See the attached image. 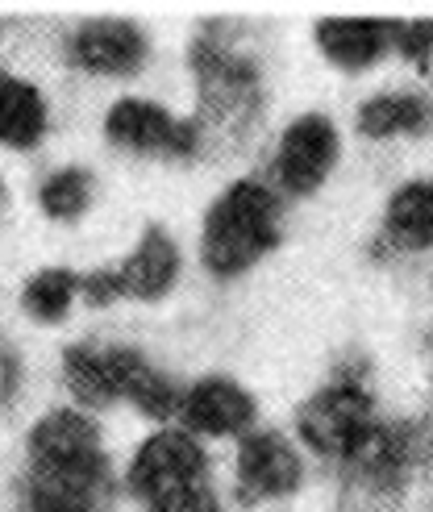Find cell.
<instances>
[{"label": "cell", "instance_id": "1", "mask_svg": "<svg viewBox=\"0 0 433 512\" xmlns=\"http://www.w3.org/2000/svg\"><path fill=\"white\" fill-rule=\"evenodd\" d=\"M25 512H109L113 479L100 429L80 408L46 413L25 438Z\"/></svg>", "mask_w": 433, "mask_h": 512}, {"label": "cell", "instance_id": "2", "mask_svg": "<svg viewBox=\"0 0 433 512\" xmlns=\"http://www.w3.org/2000/svg\"><path fill=\"white\" fill-rule=\"evenodd\" d=\"M63 379L71 396L88 408H109L130 400L150 421H171L180 413V388L134 346L80 342L63 350Z\"/></svg>", "mask_w": 433, "mask_h": 512}, {"label": "cell", "instance_id": "3", "mask_svg": "<svg viewBox=\"0 0 433 512\" xmlns=\"http://www.w3.org/2000/svg\"><path fill=\"white\" fill-rule=\"evenodd\" d=\"M279 225H284L279 192L271 184H263V179H238L205 213L200 259H205V267L217 279H234V275L250 271L263 254L275 250Z\"/></svg>", "mask_w": 433, "mask_h": 512}, {"label": "cell", "instance_id": "4", "mask_svg": "<svg viewBox=\"0 0 433 512\" xmlns=\"http://www.w3.org/2000/svg\"><path fill=\"white\" fill-rule=\"evenodd\" d=\"M375 425H379L375 400H371L359 371H346L334 383H325L296 413V429H300L304 446L317 450L321 458H334L342 467L371 442Z\"/></svg>", "mask_w": 433, "mask_h": 512}, {"label": "cell", "instance_id": "5", "mask_svg": "<svg viewBox=\"0 0 433 512\" xmlns=\"http://www.w3.org/2000/svg\"><path fill=\"white\" fill-rule=\"evenodd\" d=\"M175 279H180V246H175V238L167 234V229L150 225L121 263L88 271L80 279V296L88 304H96V309H105V304H113L121 296L159 300L175 288Z\"/></svg>", "mask_w": 433, "mask_h": 512}, {"label": "cell", "instance_id": "6", "mask_svg": "<svg viewBox=\"0 0 433 512\" xmlns=\"http://www.w3.org/2000/svg\"><path fill=\"white\" fill-rule=\"evenodd\" d=\"M209 479V454L188 429H159L138 446L130 463V492L142 504H155L163 496L200 488Z\"/></svg>", "mask_w": 433, "mask_h": 512}, {"label": "cell", "instance_id": "7", "mask_svg": "<svg viewBox=\"0 0 433 512\" xmlns=\"http://www.w3.org/2000/svg\"><path fill=\"white\" fill-rule=\"evenodd\" d=\"M338 155H342V142H338L334 121H329L325 113H304V117H296L288 125L284 134H279L271 179H275L279 192L309 196L329 179Z\"/></svg>", "mask_w": 433, "mask_h": 512}, {"label": "cell", "instance_id": "8", "mask_svg": "<svg viewBox=\"0 0 433 512\" xmlns=\"http://www.w3.org/2000/svg\"><path fill=\"white\" fill-rule=\"evenodd\" d=\"M105 138L130 155H163L188 159L200 146V130L184 117H171L163 105L142 96H121L105 117Z\"/></svg>", "mask_w": 433, "mask_h": 512}, {"label": "cell", "instance_id": "9", "mask_svg": "<svg viewBox=\"0 0 433 512\" xmlns=\"http://www.w3.org/2000/svg\"><path fill=\"white\" fill-rule=\"evenodd\" d=\"M304 483V463L296 446L275 429H250L238 446V492L246 504L284 500Z\"/></svg>", "mask_w": 433, "mask_h": 512}, {"label": "cell", "instance_id": "10", "mask_svg": "<svg viewBox=\"0 0 433 512\" xmlns=\"http://www.w3.org/2000/svg\"><path fill=\"white\" fill-rule=\"evenodd\" d=\"M259 404L242 388L238 379L225 375H205L180 396V417L192 438H242L254 425Z\"/></svg>", "mask_w": 433, "mask_h": 512}, {"label": "cell", "instance_id": "11", "mask_svg": "<svg viewBox=\"0 0 433 512\" xmlns=\"http://www.w3.org/2000/svg\"><path fill=\"white\" fill-rule=\"evenodd\" d=\"M67 55L71 63L88 71V75H138L146 55H150V42L138 30L134 21H121V17H96L84 21L80 30L71 34L67 42Z\"/></svg>", "mask_w": 433, "mask_h": 512}, {"label": "cell", "instance_id": "12", "mask_svg": "<svg viewBox=\"0 0 433 512\" xmlns=\"http://www.w3.org/2000/svg\"><path fill=\"white\" fill-rule=\"evenodd\" d=\"M192 67H196V80H200V105L209 100L217 113L254 109V100H259V80H254V67L246 59H238L229 46H221L213 38H196Z\"/></svg>", "mask_w": 433, "mask_h": 512}, {"label": "cell", "instance_id": "13", "mask_svg": "<svg viewBox=\"0 0 433 512\" xmlns=\"http://www.w3.org/2000/svg\"><path fill=\"white\" fill-rule=\"evenodd\" d=\"M396 30H400L396 21H379V17H321L317 46L334 67L363 71L396 42Z\"/></svg>", "mask_w": 433, "mask_h": 512}, {"label": "cell", "instance_id": "14", "mask_svg": "<svg viewBox=\"0 0 433 512\" xmlns=\"http://www.w3.org/2000/svg\"><path fill=\"white\" fill-rule=\"evenodd\" d=\"M50 130L46 96L13 71H0V146L34 150Z\"/></svg>", "mask_w": 433, "mask_h": 512}, {"label": "cell", "instance_id": "15", "mask_svg": "<svg viewBox=\"0 0 433 512\" xmlns=\"http://www.w3.org/2000/svg\"><path fill=\"white\" fill-rule=\"evenodd\" d=\"M384 238L400 250L433 246V179H413L392 192L384 213Z\"/></svg>", "mask_w": 433, "mask_h": 512}, {"label": "cell", "instance_id": "16", "mask_svg": "<svg viewBox=\"0 0 433 512\" xmlns=\"http://www.w3.org/2000/svg\"><path fill=\"white\" fill-rule=\"evenodd\" d=\"M433 109L417 92H379L359 105V134L363 138H400V134H421L429 130Z\"/></svg>", "mask_w": 433, "mask_h": 512}, {"label": "cell", "instance_id": "17", "mask_svg": "<svg viewBox=\"0 0 433 512\" xmlns=\"http://www.w3.org/2000/svg\"><path fill=\"white\" fill-rule=\"evenodd\" d=\"M80 279L84 275H75L71 267H46V271L30 275V279H25V288H21L25 317H34L42 325L63 321L71 313L75 296H80Z\"/></svg>", "mask_w": 433, "mask_h": 512}, {"label": "cell", "instance_id": "18", "mask_svg": "<svg viewBox=\"0 0 433 512\" xmlns=\"http://www.w3.org/2000/svg\"><path fill=\"white\" fill-rule=\"evenodd\" d=\"M92 192H96V179L88 167H63L42 179L38 204L50 221H80L92 204Z\"/></svg>", "mask_w": 433, "mask_h": 512}, {"label": "cell", "instance_id": "19", "mask_svg": "<svg viewBox=\"0 0 433 512\" xmlns=\"http://www.w3.org/2000/svg\"><path fill=\"white\" fill-rule=\"evenodd\" d=\"M146 512H225V508L213 492V483H200V488H188V492H175V496L146 504Z\"/></svg>", "mask_w": 433, "mask_h": 512}, {"label": "cell", "instance_id": "20", "mask_svg": "<svg viewBox=\"0 0 433 512\" xmlns=\"http://www.w3.org/2000/svg\"><path fill=\"white\" fill-rule=\"evenodd\" d=\"M21 388V358L0 346V404H9Z\"/></svg>", "mask_w": 433, "mask_h": 512}, {"label": "cell", "instance_id": "21", "mask_svg": "<svg viewBox=\"0 0 433 512\" xmlns=\"http://www.w3.org/2000/svg\"><path fill=\"white\" fill-rule=\"evenodd\" d=\"M0 196H5V184H0Z\"/></svg>", "mask_w": 433, "mask_h": 512}, {"label": "cell", "instance_id": "22", "mask_svg": "<svg viewBox=\"0 0 433 512\" xmlns=\"http://www.w3.org/2000/svg\"><path fill=\"white\" fill-rule=\"evenodd\" d=\"M429 34H433V21H429Z\"/></svg>", "mask_w": 433, "mask_h": 512}]
</instances>
